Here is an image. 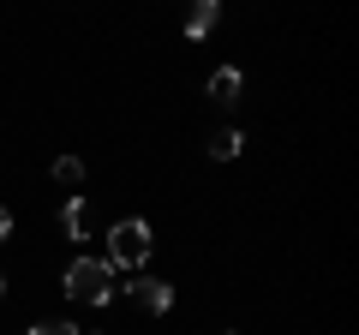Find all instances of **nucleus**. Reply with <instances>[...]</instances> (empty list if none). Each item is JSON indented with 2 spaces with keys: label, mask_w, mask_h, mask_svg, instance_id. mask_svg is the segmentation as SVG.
I'll use <instances>...</instances> for the list:
<instances>
[{
  "label": "nucleus",
  "mask_w": 359,
  "mask_h": 335,
  "mask_svg": "<svg viewBox=\"0 0 359 335\" xmlns=\"http://www.w3.org/2000/svg\"><path fill=\"white\" fill-rule=\"evenodd\" d=\"M150 252H156L150 221L132 216V221H114V228H108V270H144Z\"/></svg>",
  "instance_id": "nucleus-1"
},
{
  "label": "nucleus",
  "mask_w": 359,
  "mask_h": 335,
  "mask_svg": "<svg viewBox=\"0 0 359 335\" xmlns=\"http://www.w3.org/2000/svg\"><path fill=\"white\" fill-rule=\"evenodd\" d=\"M66 299L108 306V299H114V270H108V258H72L66 264Z\"/></svg>",
  "instance_id": "nucleus-2"
},
{
  "label": "nucleus",
  "mask_w": 359,
  "mask_h": 335,
  "mask_svg": "<svg viewBox=\"0 0 359 335\" xmlns=\"http://www.w3.org/2000/svg\"><path fill=\"white\" fill-rule=\"evenodd\" d=\"M126 294L138 299V306L150 311V317H162V311H174V287H168V282H156V275H138V282H132Z\"/></svg>",
  "instance_id": "nucleus-3"
},
{
  "label": "nucleus",
  "mask_w": 359,
  "mask_h": 335,
  "mask_svg": "<svg viewBox=\"0 0 359 335\" xmlns=\"http://www.w3.org/2000/svg\"><path fill=\"white\" fill-rule=\"evenodd\" d=\"M240 90H245V72H240V66H216V72H210V102L240 108Z\"/></svg>",
  "instance_id": "nucleus-4"
},
{
  "label": "nucleus",
  "mask_w": 359,
  "mask_h": 335,
  "mask_svg": "<svg viewBox=\"0 0 359 335\" xmlns=\"http://www.w3.org/2000/svg\"><path fill=\"white\" fill-rule=\"evenodd\" d=\"M216 18H222V0H192V13H186V36L204 42L210 30H216Z\"/></svg>",
  "instance_id": "nucleus-5"
},
{
  "label": "nucleus",
  "mask_w": 359,
  "mask_h": 335,
  "mask_svg": "<svg viewBox=\"0 0 359 335\" xmlns=\"http://www.w3.org/2000/svg\"><path fill=\"white\" fill-rule=\"evenodd\" d=\"M60 228H66V240H84V233H90V210H84V198H66V204H60Z\"/></svg>",
  "instance_id": "nucleus-6"
},
{
  "label": "nucleus",
  "mask_w": 359,
  "mask_h": 335,
  "mask_svg": "<svg viewBox=\"0 0 359 335\" xmlns=\"http://www.w3.org/2000/svg\"><path fill=\"white\" fill-rule=\"evenodd\" d=\"M54 186H84V162L78 156H54Z\"/></svg>",
  "instance_id": "nucleus-7"
},
{
  "label": "nucleus",
  "mask_w": 359,
  "mask_h": 335,
  "mask_svg": "<svg viewBox=\"0 0 359 335\" xmlns=\"http://www.w3.org/2000/svg\"><path fill=\"white\" fill-rule=\"evenodd\" d=\"M240 144H245V138L228 126V132H216V138H210V156H216V162H233V156H240Z\"/></svg>",
  "instance_id": "nucleus-8"
},
{
  "label": "nucleus",
  "mask_w": 359,
  "mask_h": 335,
  "mask_svg": "<svg viewBox=\"0 0 359 335\" xmlns=\"http://www.w3.org/2000/svg\"><path fill=\"white\" fill-rule=\"evenodd\" d=\"M30 335H84V329L66 323V317H48V323H30Z\"/></svg>",
  "instance_id": "nucleus-9"
},
{
  "label": "nucleus",
  "mask_w": 359,
  "mask_h": 335,
  "mask_svg": "<svg viewBox=\"0 0 359 335\" xmlns=\"http://www.w3.org/2000/svg\"><path fill=\"white\" fill-rule=\"evenodd\" d=\"M6 240H13V210L0 204V245H6Z\"/></svg>",
  "instance_id": "nucleus-10"
},
{
  "label": "nucleus",
  "mask_w": 359,
  "mask_h": 335,
  "mask_svg": "<svg viewBox=\"0 0 359 335\" xmlns=\"http://www.w3.org/2000/svg\"><path fill=\"white\" fill-rule=\"evenodd\" d=\"M0 294H6V275H0Z\"/></svg>",
  "instance_id": "nucleus-11"
},
{
  "label": "nucleus",
  "mask_w": 359,
  "mask_h": 335,
  "mask_svg": "<svg viewBox=\"0 0 359 335\" xmlns=\"http://www.w3.org/2000/svg\"><path fill=\"white\" fill-rule=\"evenodd\" d=\"M228 335H233V329H228Z\"/></svg>",
  "instance_id": "nucleus-12"
}]
</instances>
